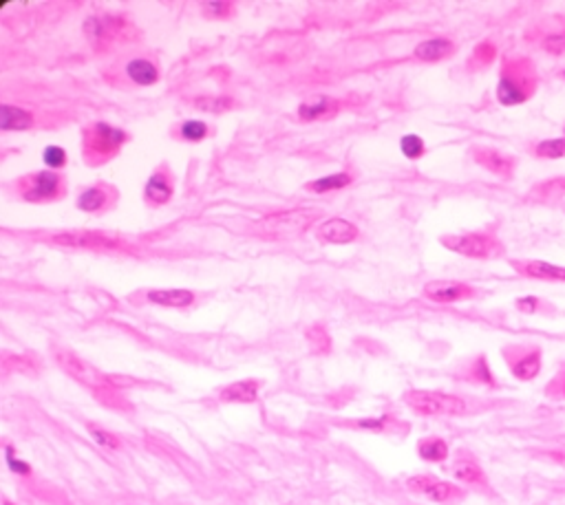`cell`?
Masks as SVG:
<instances>
[{
	"label": "cell",
	"instance_id": "cell-1",
	"mask_svg": "<svg viewBox=\"0 0 565 505\" xmlns=\"http://www.w3.org/2000/svg\"><path fill=\"white\" fill-rule=\"evenodd\" d=\"M541 77L530 55H506L501 62L500 80H497V102L512 108L530 102L537 95Z\"/></svg>",
	"mask_w": 565,
	"mask_h": 505
},
{
	"label": "cell",
	"instance_id": "cell-2",
	"mask_svg": "<svg viewBox=\"0 0 565 505\" xmlns=\"http://www.w3.org/2000/svg\"><path fill=\"white\" fill-rule=\"evenodd\" d=\"M131 135L109 122H94L82 131V157L91 168L104 166L120 154Z\"/></svg>",
	"mask_w": 565,
	"mask_h": 505
},
{
	"label": "cell",
	"instance_id": "cell-3",
	"mask_svg": "<svg viewBox=\"0 0 565 505\" xmlns=\"http://www.w3.org/2000/svg\"><path fill=\"white\" fill-rule=\"evenodd\" d=\"M440 243L449 252L466 256V259L492 261L500 259L506 252V247L500 241V236L492 230L481 232H461V234H444L440 236Z\"/></svg>",
	"mask_w": 565,
	"mask_h": 505
},
{
	"label": "cell",
	"instance_id": "cell-4",
	"mask_svg": "<svg viewBox=\"0 0 565 505\" xmlns=\"http://www.w3.org/2000/svg\"><path fill=\"white\" fill-rule=\"evenodd\" d=\"M404 401L411 411L424 417H457L469 413V404L464 398L441 393V391H407Z\"/></svg>",
	"mask_w": 565,
	"mask_h": 505
},
{
	"label": "cell",
	"instance_id": "cell-5",
	"mask_svg": "<svg viewBox=\"0 0 565 505\" xmlns=\"http://www.w3.org/2000/svg\"><path fill=\"white\" fill-rule=\"evenodd\" d=\"M20 199L27 203H54L66 194L64 177L55 170H38V173L25 174L16 183Z\"/></svg>",
	"mask_w": 565,
	"mask_h": 505
},
{
	"label": "cell",
	"instance_id": "cell-6",
	"mask_svg": "<svg viewBox=\"0 0 565 505\" xmlns=\"http://www.w3.org/2000/svg\"><path fill=\"white\" fill-rule=\"evenodd\" d=\"M526 43L550 58H565V15H546L526 31Z\"/></svg>",
	"mask_w": 565,
	"mask_h": 505
},
{
	"label": "cell",
	"instance_id": "cell-7",
	"mask_svg": "<svg viewBox=\"0 0 565 505\" xmlns=\"http://www.w3.org/2000/svg\"><path fill=\"white\" fill-rule=\"evenodd\" d=\"M501 358L512 378L519 380V382H532L543 369V349L532 342L506 344L501 349Z\"/></svg>",
	"mask_w": 565,
	"mask_h": 505
},
{
	"label": "cell",
	"instance_id": "cell-8",
	"mask_svg": "<svg viewBox=\"0 0 565 505\" xmlns=\"http://www.w3.org/2000/svg\"><path fill=\"white\" fill-rule=\"evenodd\" d=\"M84 29V35L91 40V45L95 49H102V46H109L117 40L126 38L128 31H133L131 20L128 15L122 14H100V15H89L82 25Z\"/></svg>",
	"mask_w": 565,
	"mask_h": 505
},
{
	"label": "cell",
	"instance_id": "cell-9",
	"mask_svg": "<svg viewBox=\"0 0 565 505\" xmlns=\"http://www.w3.org/2000/svg\"><path fill=\"white\" fill-rule=\"evenodd\" d=\"M407 490L422 494V497L435 503H455L464 499V490L461 488H457L449 481H441V479L433 475H415L407 479Z\"/></svg>",
	"mask_w": 565,
	"mask_h": 505
},
{
	"label": "cell",
	"instance_id": "cell-10",
	"mask_svg": "<svg viewBox=\"0 0 565 505\" xmlns=\"http://www.w3.org/2000/svg\"><path fill=\"white\" fill-rule=\"evenodd\" d=\"M51 243L60 247H75V250H120L122 241L117 236L102 234L91 230H69L51 236Z\"/></svg>",
	"mask_w": 565,
	"mask_h": 505
},
{
	"label": "cell",
	"instance_id": "cell-11",
	"mask_svg": "<svg viewBox=\"0 0 565 505\" xmlns=\"http://www.w3.org/2000/svg\"><path fill=\"white\" fill-rule=\"evenodd\" d=\"M424 298L431 302H440V305H453V302L472 301L480 296V290L461 281H433L424 285Z\"/></svg>",
	"mask_w": 565,
	"mask_h": 505
},
{
	"label": "cell",
	"instance_id": "cell-12",
	"mask_svg": "<svg viewBox=\"0 0 565 505\" xmlns=\"http://www.w3.org/2000/svg\"><path fill=\"white\" fill-rule=\"evenodd\" d=\"M55 360H58V364L63 367L64 373H69L71 378L78 380L80 384L89 386V389H104L106 386V378L100 373V371L91 367L86 360H82L78 353L74 352H66V349H58L55 352Z\"/></svg>",
	"mask_w": 565,
	"mask_h": 505
},
{
	"label": "cell",
	"instance_id": "cell-13",
	"mask_svg": "<svg viewBox=\"0 0 565 505\" xmlns=\"http://www.w3.org/2000/svg\"><path fill=\"white\" fill-rule=\"evenodd\" d=\"M471 154L472 159H475V163H480L481 168H486L488 173L495 174V177L506 179V182H510V179L515 177L517 159L512 157V154L501 153L491 146H472Z\"/></svg>",
	"mask_w": 565,
	"mask_h": 505
},
{
	"label": "cell",
	"instance_id": "cell-14",
	"mask_svg": "<svg viewBox=\"0 0 565 505\" xmlns=\"http://www.w3.org/2000/svg\"><path fill=\"white\" fill-rule=\"evenodd\" d=\"M115 203H117V190L109 183H95L82 190L78 201H75V208L86 214H104L109 213Z\"/></svg>",
	"mask_w": 565,
	"mask_h": 505
},
{
	"label": "cell",
	"instance_id": "cell-15",
	"mask_svg": "<svg viewBox=\"0 0 565 505\" xmlns=\"http://www.w3.org/2000/svg\"><path fill=\"white\" fill-rule=\"evenodd\" d=\"M174 194V174L166 163L157 166L153 170V174L148 177L146 185H144V201L151 208H159V205H166Z\"/></svg>",
	"mask_w": 565,
	"mask_h": 505
},
{
	"label": "cell",
	"instance_id": "cell-16",
	"mask_svg": "<svg viewBox=\"0 0 565 505\" xmlns=\"http://www.w3.org/2000/svg\"><path fill=\"white\" fill-rule=\"evenodd\" d=\"M510 267L523 278H534V281L565 285V265H554V262L534 259H521V261L515 259L510 261Z\"/></svg>",
	"mask_w": 565,
	"mask_h": 505
},
{
	"label": "cell",
	"instance_id": "cell-17",
	"mask_svg": "<svg viewBox=\"0 0 565 505\" xmlns=\"http://www.w3.org/2000/svg\"><path fill=\"white\" fill-rule=\"evenodd\" d=\"M451 472H453V477L457 479L460 483H466V486H472V488H488V477L484 472V468L480 466V461L475 460V457L469 455V452H461L460 457H457L453 468H451Z\"/></svg>",
	"mask_w": 565,
	"mask_h": 505
},
{
	"label": "cell",
	"instance_id": "cell-18",
	"mask_svg": "<svg viewBox=\"0 0 565 505\" xmlns=\"http://www.w3.org/2000/svg\"><path fill=\"white\" fill-rule=\"evenodd\" d=\"M356 225L347 219H330L318 228V239L330 245H349L358 239Z\"/></svg>",
	"mask_w": 565,
	"mask_h": 505
},
{
	"label": "cell",
	"instance_id": "cell-19",
	"mask_svg": "<svg viewBox=\"0 0 565 505\" xmlns=\"http://www.w3.org/2000/svg\"><path fill=\"white\" fill-rule=\"evenodd\" d=\"M124 75L128 77V82L135 86H153L157 84L159 77H162V71H159L157 62L151 58H131L124 64Z\"/></svg>",
	"mask_w": 565,
	"mask_h": 505
},
{
	"label": "cell",
	"instance_id": "cell-20",
	"mask_svg": "<svg viewBox=\"0 0 565 505\" xmlns=\"http://www.w3.org/2000/svg\"><path fill=\"white\" fill-rule=\"evenodd\" d=\"M259 380H239V382L221 389L219 400L225 401V404H252V401L259 400Z\"/></svg>",
	"mask_w": 565,
	"mask_h": 505
},
{
	"label": "cell",
	"instance_id": "cell-21",
	"mask_svg": "<svg viewBox=\"0 0 565 505\" xmlns=\"http://www.w3.org/2000/svg\"><path fill=\"white\" fill-rule=\"evenodd\" d=\"M457 45L451 38H429L415 46L413 55L420 62H440L455 55Z\"/></svg>",
	"mask_w": 565,
	"mask_h": 505
},
{
	"label": "cell",
	"instance_id": "cell-22",
	"mask_svg": "<svg viewBox=\"0 0 565 505\" xmlns=\"http://www.w3.org/2000/svg\"><path fill=\"white\" fill-rule=\"evenodd\" d=\"M146 301L151 302V305H159V307L183 309V307L194 305L197 293L190 290H148Z\"/></svg>",
	"mask_w": 565,
	"mask_h": 505
},
{
	"label": "cell",
	"instance_id": "cell-23",
	"mask_svg": "<svg viewBox=\"0 0 565 505\" xmlns=\"http://www.w3.org/2000/svg\"><path fill=\"white\" fill-rule=\"evenodd\" d=\"M35 124V115L23 106L3 104L0 106V128L5 133L12 131H29Z\"/></svg>",
	"mask_w": 565,
	"mask_h": 505
},
{
	"label": "cell",
	"instance_id": "cell-24",
	"mask_svg": "<svg viewBox=\"0 0 565 505\" xmlns=\"http://www.w3.org/2000/svg\"><path fill=\"white\" fill-rule=\"evenodd\" d=\"M341 108V102L333 100V97L327 95H318L314 100L302 102L299 106V117L302 122H316V120H325L330 117L332 113H338Z\"/></svg>",
	"mask_w": 565,
	"mask_h": 505
},
{
	"label": "cell",
	"instance_id": "cell-25",
	"mask_svg": "<svg viewBox=\"0 0 565 505\" xmlns=\"http://www.w3.org/2000/svg\"><path fill=\"white\" fill-rule=\"evenodd\" d=\"M528 153L534 159H543V162H554V159H565V135L563 137H550L539 139L528 146Z\"/></svg>",
	"mask_w": 565,
	"mask_h": 505
},
{
	"label": "cell",
	"instance_id": "cell-26",
	"mask_svg": "<svg viewBox=\"0 0 565 505\" xmlns=\"http://www.w3.org/2000/svg\"><path fill=\"white\" fill-rule=\"evenodd\" d=\"M418 455L420 460L429 463H441L449 460V444L441 437H426V440H420Z\"/></svg>",
	"mask_w": 565,
	"mask_h": 505
},
{
	"label": "cell",
	"instance_id": "cell-27",
	"mask_svg": "<svg viewBox=\"0 0 565 505\" xmlns=\"http://www.w3.org/2000/svg\"><path fill=\"white\" fill-rule=\"evenodd\" d=\"M353 183V174L349 173H336V174H327V177H318L314 182H310L305 185V190L316 194H325L333 193V190H342L347 185Z\"/></svg>",
	"mask_w": 565,
	"mask_h": 505
},
{
	"label": "cell",
	"instance_id": "cell-28",
	"mask_svg": "<svg viewBox=\"0 0 565 505\" xmlns=\"http://www.w3.org/2000/svg\"><path fill=\"white\" fill-rule=\"evenodd\" d=\"M497 54H500V49H497V45L492 43V40H481V43L477 45L475 49H472V54H471L469 62H466V66H469L471 71L488 69V66L495 62Z\"/></svg>",
	"mask_w": 565,
	"mask_h": 505
},
{
	"label": "cell",
	"instance_id": "cell-29",
	"mask_svg": "<svg viewBox=\"0 0 565 505\" xmlns=\"http://www.w3.org/2000/svg\"><path fill=\"white\" fill-rule=\"evenodd\" d=\"M466 378H469L471 382H475V384L491 386V389H497V386H500L497 378L492 375L491 364H488L486 355H477V358L472 360V362L469 364V375H466Z\"/></svg>",
	"mask_w": 565,
	"mask_h": 505
},
{
	"label": "cell",
	"instance_id": "cell-30",
	"mask_svg": "<svg viewBox=\"0 0 565 505\" xmlns=\"http://www.w3.org/2000/svg\"><path fill=\"white\" fill-rule=\"evenodd\" d=\"M174 135L182 139V142L199 144L210 135V126L202 120H186V122L179 124V128L174 131Z\"/></svg>",
	"mask_w": 565,
	"mask_h": 505
},
{
	"label": "cell",
	"instance_id": "cell-31",
	"mask_svg": "<svg viewBox=\"0 0 565 505\" xmlns=\"http://www.w3.org/2000/svg\"><path fill=\"white\" fill-rule=\"evenodd\" d=\"M193 108L217 115V113H225L234 108V100L228 95H199L193 100Z\"/></svg>",
	"mask_w": 565,
	"mask_h": 505
},
{
	"label": "cell",
	"instance_id": "cell-32",
	"mask_svg": "<svg viewBox=\"0 0 565 505\" xmlns=\"http://www.w3.org/2000/svg\"><path fill=\"white\" fill-rule=\"evenodd\" d=\"M532 194H537V199L541 201V203H550V201L561 199L565 194V177H554L546 183L537 185V188L532 190Z\"/></svg>",
	"mask_w": 565,
	"mask_h": 505
},
{
	"label": "cell",
	"instance_id": "cell-33",
	"mask_svg": "<svg viewBox=\"0 0 565 505\" xmlns=\"http://www.w3.org/2000/svg\"><path fill=\"white\" fill-rule=\"evenodd\" d=\"M515 307H517V312L526 313V316H537V313H554V307L548 305V302L539 296L517 298Z\"/></svg>",
	"mask_w": 565,
	"mask_h": 505
},
{
	"label": "cell",
	"instance_id": "cell-34",
	"mask_svg": "<svg viewBox=\"0 0 565 505\" xmlns=\"http://www.w3.org/2000/svg\"><path fill=\"white\" fill-rule=\"evenodd\" d=\"M202 14L205 18H214V20H225V18H233L236 12V5L234 3H225V0H213V3H202L199 5Z\"/></svg>",
	"mask_w": 565,
	"mask_h": 505
},
{
	"label": "cell",
	"instance_id": "cell-35",
	"mask_svg": "<svg viewBox=\"0 0 565 505\" xmlns=\"http://www.w3.org/2000/svg\"><path fill=\"white\" fill-rule=\"evenodd\" d=\"M400 151H402L404 157L411 159V162H418V159L426 153V144L420 135H404L400 139Z\"/></svg>",
	"mask_w": 565,
	"mask_h": 505
},
{
	"label": "cell",
	"instance_id": "cell-36",
	"mask_svg": "<svg viewBox=\"0 0 565 505\" xmlns=\"http://www.w3.org/2000/svg\"><path fill=\"white\" fill-rule=\"evenodd\" d=\"M543 393L552 401H565V367L552 375V380L546 384Z\"/></svg>",
	"mask_w": 565,
	"mask_h": 505
},
{
	"label": "cell",
	"instance_id": "cell-37",
	"mask_svg": "<svg viewBox=\"0 0 565 505\" xmlns=\"http://www.w3.org/2000/svg\"><path fill=\"white\" fill-rule=\"evenodd\" d=\"M43 162L49 170H55V173H58L60 168L66 166V151L63 146H55V144L54 146H47L43 151Z\"/></svg>",
	"mask_w": 565,
	"mask_h": 505
},
{
	"label": "cell",
	"instance_id": "cell-38",
	"mask_svg": "<svg viewBox=\"0 0 565 505\" xmlns=\"http://www.w3.org/2000/svg\"><path fill=\"white\" fill-rule=\"evenodd\" d=\"M86 431H89V435L94 437V441H97L102 448H109V451H117V448H120V440H117L113 432L100 429V426H95V424H86Z\"/></svg>",
	"mask_w": 565,
	"mask_h": 505
},
{
	"label": "cell",
	"instance_id": "cell-39",
	"mask_svg": "<svg viewBox=\"0 0 565 505\" xmlns=\"http://www.w3.org/2000/svg\"><path fill=\"white\" fill-rule=\"evenodd\" d=\"M7 466L12 468L14 472H18V475H32V468L27 466V463H23V461H16V457H14V451L12 448L7 446Z\"/></svg>",
	"mask_w": 565,
	"mask_h": 505
},
{
	"label": "cell",
	"instance_id": "cell-40",
	"mask_svg": "<svg viewBox=\"0 0 565 505\" xmlns=\"http://www.w3.org/2000/svg\"><path fill=\"white\" fill-rule=\"evenodd\" d=\"M387 417H382V420H361L356 421L358 429H372V431H380L384 424H387Z\"/></svg>",
	"mask_w": 565,
	"mask_h": 505
},
{
	"label": "cell",
	"instance_id": "cell-41",
	"mask_svg": "<svg viewBox=\"0 0 565 505\" xmlns=\"http://www.w3.org/2000/svg\"><path fill=\"white\" fill-rule=\"evenodd\" d=\"M559 80H561V82H563V84H565V69H561V71H559Z\"/></svg>",
	"mask_w": 565,
	"mask_h": 505
},
{
	"label": "cell",
	"instance_id": "cell-42",
	"mask_svg": "<svg viewBox=\"0 0 565 505\" xmlns=\"http://www.w3.org/2000/svg\"><path fill=\"white\" fill-rule=\"evenodd\" d=\"M5 505H14L12 501H9V499H5Z\"/></svg>",
	"mask_w": 565,
	"mask_h": 505
},
{
	"label": "cell",
	"instance_id": "cell-43",
	"mask_svg": "<svg viewBox=\"0 0 565 505\" xmlns=\"http://www.w3.org/2000/svg\"><path fill=\"white\" fill-rule=\"evenodd\" d=\"M563 135H565V126H563Z\"/></svg>",
	"mask_w": 565,
	"mask_h": 505
}]
</instances>
